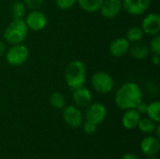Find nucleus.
Returning <instances> with one entry per match:
<instances>
[{"mask_svg": "<svg viewBox=\"0 0 160 159\" xmlns=\"http://www.w3.org/2000/svg\"><path fill=\"white\" fill-rule=\"evenodd\" d=\"M29 56L28 49L22 44H15L12 45L6 55L7 61L9 65L17 67L24 64Z\"/></svg>", "mask_w": 160, "mask_h": 159, "instance_id": "5", "label": "nucleus"}, {"mask_svg": "<svg viewBox=\"0 0 160 159\" xmlns=\"http://www.w3.org/2000/svg\"><path fill=\"white\" fill-rule=\"evenodd\" d=\"M91 83L93 88L100 94H108L114 87L113 79L104 71L96 72L91 79Z\"/></svg>", "mask_w": 160, "mask_h": 159, "instance_id": "4", "label": "nucleus"}, {"mask_svg": "<svg viewBox=\"0 0 160 159\" xmlns=\"http://www.w3.org/2000/svg\"><path fill=\"white\" fill-rule=\"evenodd\" d=\"M148 48L153 54L160 55V37L158 35H156V37H153V39L150 41V46Z\"/></svg>", "mask_w": 160, "mask_h": 159, "instance_id": "23", "label": "nucleus"}, {"mask_svg": "<svg viewBox=\"0 0 160 159\" xmlns=\"http://www.w3.org/2000/svg\"><path fill=\"white\" fill-rule=\"evenodd\" d=\"M129 52H130V54L135 59H139V60L145 59L150 53L148 46L139 41L133 44L131 47H129Z\"/></svg>", "mask_w": 160, "mask_h": 159, "instance_id": "16", "label": "nucleus"}, {"mask_svg": "<svg viewBox=\"0 0 160 159\" xmlns=\"http://www.w3.org/2000/svg\"><path fill=\"white\" fill-rule=\"evenodd\" d=\"M155 131L157 132V138H160V126H157L156 127V129H155Z\"/></svg>", "mask_w": 160, "mask_h": 159, "instance_id": "31", "label": "nucleus"}, {"mask_svg": "<svg viewBox=\"0 0 160 159\" xmlns=\"http://www.w3.org/2000/svg\"><path fill=\"white\" fill-rule=\"evenodd\" d=\"M142 36H143L142 29L138 26H133L128 30L127 39L129 42H138L142 38Z\"/></svg>", "mask_w": 160, "mask_h": 159, "instance_id": "22", "label": "nucleus"}, {"mask_svg": "<svg viewBox=\"0 0 160 159\" xmlns=\"http://www.w3.org/2000/svg\"><path fill=\"white\" fill-rule=\"evenodd\" d=\"M50 103L54 109L63 110L66 107V98L63 94L54 92L50 97Z\"/></svg>", "mask_w": 160, "mask_h": 159, "instance_id": "20", "label": "nucleus"}, {"mask_svg": "<svg viewBox=\"0 0 160 159\" xmlns=\"http://www.w3.org/2000/svg\"><path fill=\"white\" fill-rule=\"evenodd\" d=\"M104 0H77L80 7L87 12L98 11Z\"/></svg>", "mask_w": 160, "mask_h": 159, "instance_id": "17", "label": "nucleus"}, {"mask_svg": "<svg viewBox=\"0 0 160 159\" xmlns=\"http://www.w3.org/2000/svg\"><path fill=\"white\" fill-rule=\"evenodd\" d=\"M148 159H157V157H156V156H150Z\"/></svg>", "mask_w": 160, "mask_h": 159, "instance_id": "32", "label": "nucleus"}, {"mask_svg": "<svg viewBox=\"0 0 160 159\" xmlns=\"http://www.w3.org/2000/svg\"><path fill=\"white\" fill-rule=\"evenodd\" d=\"M160 102L159 101H154L147 107L146 113L148 114V117L152 119L156 123H159L160 121Z\"/></svg>", "mask_w": 160, "mask_h": 159, "instance_id": "21", "label": "nucleus"}, {"mask_svg": "<svg viewBox=\"0 0 160 159\" xmlns=\"http://www.w3.org/2000/svg\"><path fill=\"white\" fill-rule=\"evenodd\" d=\"M152 62H153L155 65H158V63H159V55H158V54H153Z\"/></svg>", "mask_w": 160, "mask_h": 159, "instance_id": "30", "label": "nucleus"}, {"mask_svg": "<svg viewBox=\"0 0 160 159\" xmlns=\"http://www.w3.org/2000/svg\"><path fill=\"white\" fill-rule=\"evenodd\" d=\"M56 5L61 9H68L74 6L77 0H55Z\"/></svg>", "mask_w": 160, "mask_h": 159, "instance_id": "26", "label": "nucleus"}, {"mask_svg": "<svg viewBox=\"0 0 160 159\" xmlns=\"http://www.w3.org/2000/svg\"><path fill=\"white\" fill-rule=\"evenodd\" d=\"M5 51H6V45L2 40H0V56L5 53Z\"/></svg>", "mask_w": 160, "mask_h": 159, "instance_id": "29", "label": "nucleus"}, {"mask_svg": "<svg viewBox=\"0 0 160 159\" xmlns=\"http://www.w3.org/2000/svg\"><path fill=\"white\" fill-rule=\"evenodd\" d=\"M142 29L143 33L156 36L160 31V16L158 13L148 14L142 21Z\"/></svg>", "mask_w": 160, "mask_h": 159, "instance_id": "10", "label": "nucleus"}, {"mask_svg": "<svg viewBox=\"0 0 160 159\" xmlns=\"http://www.w3.org/2000/svg\"><path fill=\"white\" fill-rule=\"evenodd\" d=\"M85 118L87 121H90L96 125L101 124L107 117V109L101 103H91L88 107H86Z\"/></svg>", "mask_w": 160, "mask_h": 159, "instance_id": "6", "label": "nucleus"}, {"mask_svg": "<svg viewBox=\"0 0 160 159\" xmlns=\"http://www.w3.org/2000/svg\"><path fill=\"white\" fill-rule=\"evenodd\" d=\"M151 0H124L123 7L125 10L135 16L143 14L149 7Z\"/></svg>", "mask_w": 160, "mask_h": 159, "instance_id": "9", "label": "nucleus"}, {"mask_svg": "<svg viewBox=\"0 0 160 159\" xmlns=\"http://www.w3.org/2000/svg\"><path fill=\"white\" fill-rule=\"evenodd\" d=\"M156 127H157L156 122H154L152 119L147 117V118H142V119L141 118L137 127H139L140 131L144 134H151L155 132Z\"/></svg>", "mask_w": 160, "mask_h": 159, "instance_id": "18", "label": "nucleus"}, {"mask_svg": "<svg viewBox=\"0 0 160 159\" xmlns=\"http://www.w3.org/2000/svg\"><path fill=\"white\" fill-rule=\"evenodd\" d=\"M25 23L28 28L34 30V31H39L42 30L46 24H47V18L45 14L38 9L32 10L25 19Z\"/></svg>", "mask_w": 160, "mask_h": 159, "instance_id": "8", "label": "nucleus"}, {"mask_svg": "<svg viewBox=\"0 0 160 159\" xmlns=\"http://www.w3.org/2000/svg\"><path fill=\"white\" fill-rule=\"evenodd\" d=\"M141 119V114L136 109L126 110V112L122 118V124L127 129H134L138 127L139 121Z\"/></svg>", "mask_w": 160, "mask_h": 159, "instance_id": "15", "label": "nucleus"}, {"mask_svg": "<svg viewBox=\"0 0 160 159\" xmlns=\"http://www.w3.org/2000/svg\"><path fill=\"white\" fill-rule=\"evenodd\" d=\"M28 35V27L23 20H13L4 31V38L11 45L22 43Z\"/></svg>", "mask_w": 160, "mask_h": 159, "instance_id": "3", "label": "nucleus"}, {"mask_svg": "<svg viewBox=\"0 0 160 159\" xmlns=\"http://www.w3.org/2000/svg\"><path fill=\"white\" fill-rule=\"evenodd\" d=\"M130 43L127 38L119 37L114 39L110 45V52L114 57H122L129 51Z\"/></svg>", "mask_w": 160, "mask_h": 159, "instance_id": "14", "label": "nucleus"}, {"mask_svg": "<svg viewBox=\"0 0 160 159\" xmlns=\"http://www.w3.org/2000/svg\"><path fill=\"white\" fill-rule=\"evenodd\" d=\"M123 4L121 0H104L100 7L101 14L107 19L115 18L122 10Z\"/></svg>", "mask_w": 160, "mask_h": 159, "instance_id": "11", "label": "nucleus"}, {"mask_svg": "<svg viewBox=\"0 0 160 159\" xmlns=\"http://www.w3.org/2000/svg\"><path fill=\"white\" fill-rule=\"evenodd\" d=\"M141 149L142 152L148 157L158 155L160 150L159 139L155 136L145 137L141 142Z\"/></svg>", "mask_w": 160, "mask_h": 159, "instance_id": "13", "label": "nucleus"}, {"mask_svg": "<svg viewBox=\"0 0 160 159\" xmlns=\"http://www.w3.org/2000/svg\"><path fill=\"white\" fill-rule=\"evenodd\" d=\"M65 79L68 85L73 90L82 87L84 84L86 79L84 64L79 60L71 61L66 68Z\"/></svg>", "mask_w": 160, "mask_h": 159, "instance_id": "2", "label": "nucleus"}, {"mask_svg": "<svg viewBox=\"0 0 160 159\" xmlns=\"http://www.w3.org/2000/svg\"><path fill=\"white\" fill-rule=\"evenodd\" d=\"M142 100V92L135 82L124 83L116 92L114 101L122 110L135 109Z\"/></svg>", "mask_w": 160, "mask_h": 159, "instance_id": "1", "label": "nucleus"}, {"mask_svg": "<svg viewBox=\"0 0 160 159\" xmlns=\"http://www.w3.org/2000/svg\"><path fill=\"white\" fill-rule=\"evenodd\" d=\"M147 107H148V104H146L145 102H143L142 100L138 104V106L135 108L137 111H138V112L140 113V114H143V113H146V112H147Z\"/></svg>", "mask_w": 160, "mask_h": 159, "instance_id": "27", "label": "nucleus"}, {"mask_svg": "<svg viewBox=\"0 0 160 159\" xmlns=\"http://www.w3.org/2000/svg\"><path fill=\"white\" fill-rule=\"evenodd\" d=\"M73 101L78 108H86L92 102V94L91 92L84 87H80L74 89L73 92Z\"/></svg>", "mask_w": 160, "mask_h": 159, "instance_id": "12", "label": "nucleus"}, {"mask_svg": "<svg viewBox=\"0 0 160 159\" xmlns=\"http://www.w3.org/2000/svg\"><path fill=\"white\" fill-rule=\"evenodd\" d=\"M10 12L13 20H23L26 12V7L22 2H15L11 6Z\"/></svg>", "mask_w": 160, "mask_h": 159, "instance_id": "19", "label": "nucleus"}, {"mask_svg": "<svg viewBox=\"0 0 160 159\" xmlns=\"http://www.w3.org/2000/svg\"><path fill=\"white\" fill-rule=\"evenodd\" d=\"M121 159H141L138 156H136V155H134V154H126V155H124Z\"/></svg>", "mask_w": 160, "mask_h": 159, "instance_id": "28", "label": "nucleus"}, {"mask_svg": "<svg viewBox=\"0 0 160 159\" xmlns=\"http://www.w3.org/2000/svg\"><path fill=\"white\" fill-rule=\"evenodd\" d=\"M63 118L66 124L73 128L81 127L83 123L82 112L76 106H68L64 108Z\"/></svg>", "mask_w": 160, "mask_h": 159, "instance_id": "7", "label": "nucleus"}, {"mask_svg": "<svg viewBox=\"0 0 160 159\" xmlns=\"http://www.w3.org/2000/svg\"><path fill=\"white\" fill-rule=\"evenodd\" d=\"M82 129H83L84 133L87 134V135L94 134L98 129V125H96V124H94V123H92L90 121H87V120L84 123H82Z\"/></svg>", "mask_w": 160, "mask_h": 159, "instance_id": "24", "label": "nucleus"}, {"mask_svg": "<svg viewBox=\"0 0 160 159\" xmlns=\"http://www.w3.org/2000/svg\"><path fill=\"white\" fill-rule=\"evenodd\" d=\"M22 1L24 6L32 10L38 9L44 2V0H22Z\"/></svg>", "mask_w": 160, "mask_h": 159, "instance_id": "25", "label": "nucleus"}]
</instances>
